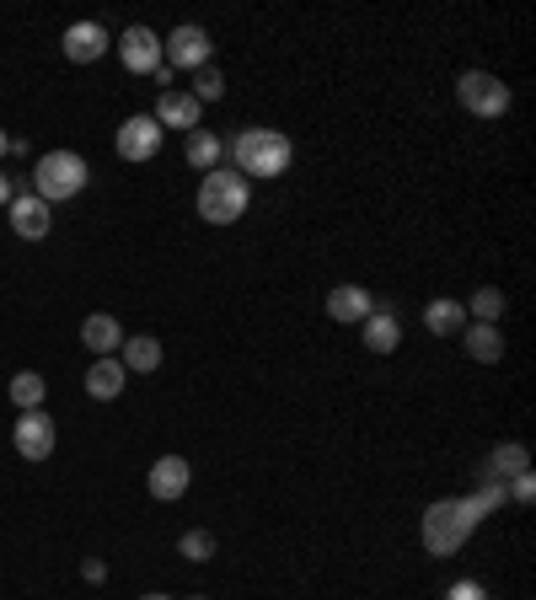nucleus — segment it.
<instances>
[{"label":"nucleus","instance_id":"obj_1","mask_svg":"<svg viewBox=\"0 0 536 600\" xmlns=\"http://www.w3.org/2000/svg\"><path fill=\"white\" fill-rule=\"evenodd\" d=\"M472 531H477V515H472L467 499H440V504H429V510H424V521H418L424 552H435V558L462 552V541H467Z\"/></svg>","mask_w":536,"mask_h":600},{"label":"nucleus","instance_id":"obj_2","mask_svg":"<svg viewBox=\"0 0 536 600\" xmlns=\"http://www.w3.org/2000/svg\"><path fill=\"white\" fill-rule=\"evenodd\" d=\"M231 156H236V172H247V177H279V172H290L295 145L279 130H242L231 139Z\"/></svg>","mask_w":536,"mask_h":600},{"label":"nucleus","instance_id":"obj_3","mask_svg":"<svg viewBox=\"0 0 536 600\" xmlns=\"http://www.w3.org/2000/svg\"><path fill=\"white\" fill-rule=\"evenodd\" d=\"M247 204H253V188H247L242 172H226V167L204 172V183H199L204 225H236V220L247 215Z\"/></svg>","mask_w":536,"mask_h":600},{"label":"nucleus","instance_id":"obj_4","mask_svg":"<svg viewBox=\"0 0 536 600\" xmlns=\"http://www.w3.org/2000/svg\"><path fill=\"white\" fill-rule=\"evenodd\" d=\"M86 177H92V167H86L75 150H49V156H38V167H33V194L54 209V204L75 199V194L86 188Z\"/></svg>","mask_w":536,"mask_h":600},{"label":"nucleus","instance_id":"obj_5","mask_svg":"<svg viewBox=\"0 0 536 600\" xmlns=\"http://www.w3.org/2000/svg\"><path fill=\"white\" fill-rule=\"evenodd\" d=\"M456 102L467 108L472 119H504L510 113V86L499 81V75H488V70H462V81H456Z\"/></svg>","mask_w":536,"mask_h":600},{"label":"nucleus","instance_id":"obj_6","mask_svg":"<svg viewBox=\"0 0 536 600\" xmlns=\"http://www.w3.org/2000/svg\"><path fill=\"white\" fill-rule=\"evenodd\" d=\"M11 445H16L22 462H49V456H54V418H49L44 407L22 413L16 429H11Z\"/></svg>","mask_w":536,"mask_h":600},{"label":"nucleus","instance_id":"obj_7","mask_svg":"<svg viewBox=\"0 0 536 600\" xmlns=\"http://www.w3.org/2000/svg\"><path fill=\"white\" fill-rule=\"evenodd\" d=\"M161 54H167L161 65H172V70H204V65H209V33L194 27V22H183V27H172V33H167Z\"/></svg>","mask_w":536,"mask_h":600},{"label":"nucleus","instance_id":"obj_8","mask_svg":"<svg viewBox=\"0 0 536 600\" xmlns=\"http://www.w3.org/2000/svg\"><path fill=\"white\" fill-rule=\"evenodd\" d=\"M161 124L150 119V113H139V119H124L119 124V139H113V150L124 156V161H150L156 150H161Z\"/></svg>","mask_w":536,"mask_h":600},{"label":"nucleus","instance_id":"obj_9","mask_svg":"<svg viewBox=\"0 0 536 600\" xmlns=\"http://www.w3.org/2000/svg\"><path fill=\"white\" fill-rule=\"evenodd\" d=\"M119 60H124L130 75H156V65H161V38L150 27H130L119 38Z\"/></svg>","mask_w":536,"mask_h":600},{"label":"nucleus","instance_id":"obj_10","mask_svg":"<svg viewBox=\"0 0 536 600\" xmlns=\"http://www.w3.org/2000/svg\"><path fill=\"white\" fill-rule=\"evenodd\" d=\"M108 27L102 22H70L65 27V60L70 65H92V60H102L108 54Z\"/></svg>","mask_w":536,"mask_h":600},{"label":"nucleus","instance_id":"obj_11","mask_svg":"<svg viewBox=\"0 0 536 600\" xmlns=\"http://www.w3.org/2000/svg\"><path fill=\"white\" fill-rule=\"evenodd\" d=\"M49 225H54V209L38 199V194H16V199H11V231H16L22 242H44Z\"/></svg>","mask_w":536,"mask_h":600},{"label":"nucleus","instance_id":"obj_12","mask_svg":"<svg viewBox=\"0 0 536 600\" xmlns=\"http://www.w3.org/2000/svg\"><path fill=\"white\" fill-rule=\"evenodd\" d=\"M188 482H194V472L183 456H161L150 477H145V488H150V499H161V504H172V499H183L188 493Z\"/></svg>","mask_w":536,"mask_h":600},{"label":"nucleus","instance_id":"obj_13","mask_svg":"<svg viewBox=\"0 0 536 600\" xmlns=\"http://www.w3.org/2000/svg\"><path fill=\"white\" fill-rule=\"evenodd\" d=\"M376 311V295L365 284H333L328 290V317L333 322H365Z\"/></svg>","mask_w":536,"mask_h":600},{"label":"nucleus","instance_id":"obj_14","mask_svg":"<svg viewBox=\"0 0 536 600\" xmlns=\"http://www.w3.org/2000/svg\"><path fill=\"white\" fill-rule=\"evenodd\" d=\"M398 343H402L398 311H392L387 301H376V311L365 317V348H370V354H398Z\"/></svg>","mask_w":536,"mask_h":600},{"label":"nucleus","instance_id":"obj_15","mask_svg":"<svg viewBox=\"0 0 536 600\" xmlns=\"http://www.w3.org/2000/svg\"><path fill=\"white\" fill-rule=\"evenodd\" d=\"M81 343H86L97 359L119 354V348H124V328H119V317H108V311H92V317L81 322Z\"/></svg>","mask_w":536,"mask_h":600},{"label":"nucleus","instance_id":"obj_16","mask_svg":"<svg viewBox=\"0 0 536 600\" xmlns=\"http://www.w3.org/2000/svg\"><path fill=\"white\" fill-rule=\"evenodd\" d=\"M199 113L204 108L188 97V91H161V102H156L150 119H156L161 130H199Z\"/></svg>","mask_w":536,"mask_h":600},{"label":"nucleus","instance_id":"obj_17","mask_svg":"<svg viewBox=\"0 0 536 600\" xmlns=\"http://www.w3.org/2000/svg\"><path fill=\"white\" fill-rule=\"evenodd\" d=\"M124 387H130V370L119 365V354H108V359H97V365L86 370V392L97 402H113Z\"/></svg>","mask_w":536,"mask_h":600},{"label":"nucleus","instance_id":"obj_18","mask_svg":"<svg viewBox=\"0 0 536 600\" xmlns=\"http://www.w3.org/2000/svg\"><path fill=\"white\" fill-rule=\"evenodd\" d=\"M424 328L435 338H456L467 328V306L462 301H451V295H435L429 306H424Z\"/></svg>","mask_w":536,"mask_h":600},{"label":"nucleus","instance_id":"obj_19","mask_svg":"<svg viewBox=\"0 0 536 600\" xmlns=\"http://www.w3.org/2000/svg\"><path fill=\"white\" fill-rule=\"evenodd\" d=\"M462 348L477 365H499L504 359V333L494 322H472V328H462Z\"/></svg>","mask_w":536,"mask_h":600},{"label":"nucleus","instance_id":"obj_20","mask_svg":"<svg viewBox=\"0 0 536 600\" xmlns=\"http://www.w3.org/2000/svg\"><path fill=\"white\" fill-rule=\"evenodd\" d=\"M124 359V370H134V376H150V370H161V343L150 333H134V338H124V348H119Z\"/></svg>","mask_w":536,"mask_h":600},{"label":"nucleus","instance_id":"obj_21","mask_svg":"<svg viewBox=\"0 0 536 600\" xmlns=\"http://www.w3.org/2000/svg\"><path fill=\"white\" fill-rule=\"evenodd\" d=\"M183 156H188V167H199V172H215L220 167V156H226V139L209 130H188L183 139Z\"/></svg>","mask_w":536,"mask_h":600},{"label":"nucleus","instance_id":"obj_22","mask_svg":"<svg viewBox=\"0 0 536 600\" xmlns=\"http://www.w3.org/2000/svg\"><path fill=\"white\" fill-rule=\"evenodd\" d=\"M44 392H49V387H44V376H38V370H16V376H11V402H16L22 413L44 407Z\"/></svg>","mask_w":536,"mask_h":600},{"label":"nucleus","instance_id":"obj_23","mask_svg":"<svg viewBox=\"0 0 536 600\" xmlns=\"http://www.w3.org/2000/svg\"><path fill=\"white\" fill-rule=\"evenodd\" d=\"M462 306H467L477 322H494V328H499V317H504V290H499V284H483V290H477L472 301H462Z\"/></svg>","mask_w":536,"mask_h":600},{"label":"nucleus","instance_id":"obj_24","mask_svg":"<svg viewBox=\"0 0 536 600\" xmlns=\"http://www.w3.org/2000/svg\"><path fill=\"white\" fill-rule=\"evenodd\" d=\"M488 477H521V472H532V456H526V445H515V440H510V445H499V451H494V462H488Z\"/></svg>","mask_w":536,"mask_h":600},{"label":"nucleus","instance_id":"obj_25","mask_svg":"<svg viewBox=\"0 0 536 600\" xmlns=\"http://www.w3.org/2000/svg\"><path fill=\"white\" fill-rule=\"evenodd\" d=\"M188 97H194V102H220V97H226V75H220V70L215 65H204V70H194V91H188Z\"/></svg>","mask_w":536,"mask_h":600},{"label":"nucleus","instance_id":"obj_26","mask_svg":"<svg viewBox=\"0 0 536 600\" xmlns=\"http://www.w3.org/2000/svg\"><path fill=\"white\" fill-rule=\"evenodd\" d=\"M178 552H183L188 563H209V558H215V536H209V531H183Z\"/></svg>","mask_w":536,"mask_h":600},{"label":"nucleus","instance_id":"obj_27","mask_svg":"<svg viewBox=\"0 0 536 600\" xmlns=\"http://www.w3.org/2000/svg\"><path fill=\"white\" fill-rule=\"evenodd\" d=\"M510 499H515L521 510L532 504V499H536V482H532V472H521V477H510Z\"/></svg>","mask_w":536,"mask_h":600},{"label":"nucleus","instance_id":"obj_28","mask_svg":"<svg viewBox=\"0 0 536 600\" xmlns=\"http://www.w3.org/2000/svg\"><path fill=\"white\" fill-rule=\"evenodd\" d=\"M446 600H488V590H483L477 579H456V585L446 590Z\"/></svg>","mask_w":536,"mask_h":600},{"label":"nucleus","instance_id":"obj_29","mask_svg":"<svg viewBox=\"0 0 536 600\" xmlns=\"http://www.w3.org/2000/svg\"><path fill=\"white\" fill-rule=\"evenodd\" d=\"M81 574H86V585H102V579H108V563H102V558H86Z\"/></svg>","mask_w":536,"mask_h":600},{"label":"nucleus","instance_id":"obj_30","mask_svg":"<svg viewBox=\"0 0 536 600\" xmlns=\"http://www.w3.org/2000/svg\"><path fill=\"white\" fill-rule=\"evenodd\" d=\"M11 199H16V188H11V177L0 172V204H11Z\"/></svg>","mask_w":536,"mask_h":600},{"label":"nucleus","instance_id":"obj_31","mask_svg":"<svg viewBox=\"0 0 536 600\" xmlns=\"http://www.w3.org/2000/svg\"><path fill=\"white\" fill-rule=\"evenodd\" d=\"M5 150H11V139H5V130H0V156H5Z\"/></svg>","mask_w":536,"mask_h":600},{"label":"nucleus","instance_id":"obj_32","mask_svg":"<svg viewBox=\"0 0 536 600\" xmlns=\"http://www.w3.org/2000/svg\"><path fill=\"white\" fill-rule=\"evenodd\" d=\"M139 600H167V596H139Z\"/></svg>","mask_w":536,"mask_h":600},{"label":"nucleus","instance_id":"obj_33","mask_svg":"<svg viewBox=\"0 0 536 600\" xmlns=\"http://www.w3.org/2000/svg\"><path fill=\"white\" fill-rule=\"evenodd\" d=\"M188 600H209V596H188Z\"/></svg>","mask_w":536,"mask_h":600}]
</instances>
